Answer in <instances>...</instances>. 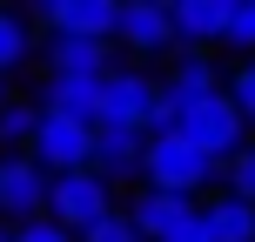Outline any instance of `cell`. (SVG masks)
Here are the masks:
<instances>
[{"instance_id": "603a6c76", "label": "cell", "mask_w": 255, "mask_h": 242, "mask_svg": "<svg viewBox=\"0 0 255 242\" xmlns=\"http://www.w3.org/2000/svg\"><path fill=\"white\" fill-rule=\"evenodd\" d=\"M7 101H13V94H7V81H0V108H7Z\"/></svg>"}, {"instance_id": "cb8c5ba5", "label": "cell", "mask_w": 255, "mask_h": 242, "mask_svg": "<svg viewBox=\"0 0 255 242\" xmlns=\"http://www.w3.org/2000/svg\"><path fill=\"white\" fill-rule=\"evenodd\" d=\"M0 242H13V229H7V222H0Z\"/></svg>"}, {"instance_id": "52a82bcc", "label": "cell", "mask_w": 255, "mask_h": 242, "mask_svg": "<svg viewBox=\"0 0 255 242\" xmlns=\"http://www.w3.org/2000/svg\"><path fill=\"white\" fill-rule=\"evenodd\" d=\"M195 216H202V202L195 195H168V189H141L128 202V222L141 229V242H175Z\"/></svg>"}, {"instance_id": "6da1fadb", "label": "cell", "mask_w": 255, "mask_h": 242, "mask_svg": "<svg viewBox=\"0 0 255 242\" xmlns=\"http://www.w3.org/2000/svg\"><path fill=\"white\" fill-rule=\"evenodd\" d=\"M175 135L188 141L195 155L222 162V168H229L235 155L249 148V121H242V108H235L229 94H208V101H188V108H175Z\"/></svg>"}, {"instance_id": "d6986e66", "label": "cell", "mask_w": 255, "mask_h": 242, "mask_svg": "<svg viewBox=\"0 0 255 242\" xmlns=\"http://www.w3.org/2000/svg\"><path fill=\"white\" fill-rule=\"evenodd\" d=\"M81 242H141V229L128 222V209H115V216H101V222H94Z\"/></svg>"}, {"instance_id": "5b68a950", "label": "cell", "mask_w": 255, "mask_h": 242, "mask_svg": "<svg viewBox=\"0 0 255 242\" xmlns=\"http://www.w3.org/2000/svg\"><path fill=\"white\" fill-rule=\"evenodd\" d=\"M47 189H54V175L34 155H0V216H13V229L47 216Z\"/></svg>"}, {"instance_id": "8fae6325", "label": "cell", "mask_w": 255, "mask_h": 242, "mask_svg": "<svg viewBox=\"0 0 255 242\" xmlns=\"http://www.w3.org/2000/svg\"><path fill=\"white\" fill-rule=\"evenodd\" d=\"M161 94H168L175 108H188V101H208V94H229V74L215 67V54H175Z\"/></svg>"}, {"instance_id": "5bb4252c", "label": "cell", "mask_w": 255, "mask_h": 242, "mask_svg": "<svg viewBox=\"0 0 255 242\" xmlns=\"http://www.w3.org/2000/svg\"><path fill=\"white\" fill-rule=\"evenodd\" d=\"M108 40H74V34H54L47 40V74H108Z\"/></svg>"}, {"instance_id": "8992f818", "label": "cell", "mask_w": 255, "mask_h": 242, "mask_svg": "<svg viewBox=\"0 0 255 242\" xmlns=\"http://www.w3.org/2000/svg\"><path fill=\"white\" fill-rule=\"evenodd\" d=\"M27 20H34V27H47V34L108 40V47H115V20H121V7H108V0H47V7H34Z\"/></svg>"}, {"instance_id": "7c38bea8", "label": "cell", "mask_w": 255, "mask_h": 242, "mask_svg": "<svg viewBox=\"0 0 255 242\" xmlns=\"http://www.w3.org/2000/svg\"><path fill=\"white\" fill-rule=\"evenodd\" d=\"M141 155H148V135H128V128H94V175H101V182H128V175H141Z\"/></svg>"}, {"instance_id": "ac0fdd59", "label": "cell", "mask_w": 255, "mask_h": 242, "mask_svg": "<svg viewBox=\"0 0 255 242\" xmlns=\"http://www.w3.org/2000/svg\"><path fill=\"white\" fill-rule=\"evenodd\" d=\"M222 182H229V195H242V202L255 209V141H249V148L229 162V175H222Z\"/></svg>"}, {"instance_id": "ffe728a7", "label": "cell", "mask_w": 255, "mask_h": 242, "mask_svg": "<svg viewBox=\"0 0 255 242\" xmlns=\"http://www.w3.org/2000/svg\"><path fill=\"white\" fill-rule=\"evenodd\" d=\"M229 101L242 108V121L255 128V61H242V67H235V74H229Z\"/></svg>"}, {"instance_id": "7a4b0ae2", "label": "cell", "mask_w": 255, "mask_h": 242, "mask_svg": "<svg viewBox=\"0 0 255 242\" xmlns=\"http://www.w3.org/2000/svg\"><path fill=\"white\" fill-rule=\"evenodd\" d=\"M229 168L195 155L181 135H148V155H141V182L148 189H168V195H202L208 182H222Z\"/></svg>"}, {"instance_id": "30bf717a", "label": "cell", "mask_w": 255, "mask_h": 242, "mask_svg": "<svg viewBox=\"0 0 255 242\" xmlns=\"http://www.w3.org/2000/svg\"><path fill=\"white\" fill-rule=\"evenodd\" d=\"M168 13H175V47L181 54H208L229 34V0H181Z\"/></svg>"}, {"instance_id": "e0dca14e", "label": "cell", "mask_w": 255, "mask_h": 242, "mask_svg": "<svg viewBox=\"0 0 255 242\" xmlns=\"http://www.w3.org/2000/svg\"><path fill=\"white\" fill-rule=\"evenodd\" d=\"M222 47H249V61H255V0H235V7H229V34H222Z\"/></svg>"}, {"instance_id": "7402d4cb", "label": "cell", "mask_w": 255, "mask_h": 242, "mask_svg": "<svg viewBox=\"0 0 255 242\" xmlns=\"http://www.w3.org/2000/svg\"><path fill=\"white\" fill-rule=\"evenodd\" d=\"M175 242H208V222H202V216H195V222H188V229H181Z\"/></svg>"}, {"instance_id": "9a60e30c", "label": "cell", "mask_w": 255, "mask_h": 242, "mask_svg": "<svg viewBox=\"0 0 255 242\" xmlns=\"http://www.w3.org/2000/svg\"><path fill=\"white\" fill-rule=\"evenodd\" d=\"M27 54H34V20L13 13V7H0V81H7Z\"/></svg>"}, {"instance_id": "9c48e42d", "label": "cell", "mask_w": 255, "mask_h": 242, "mask_svg": "<svg viewBox=\"0 0 255 242\" xmlns=\"http://www.w3.org/2000/svg\"><path fill=\"white\" fill-rule=\"evenodd\" d=\"M101 81H108V74H47L40 108H47V115H67V121L101 128Z\"/></svg>"}, {"instance_id": "44dd1931", "label": "cell", "mask_w": 255, "mask_h": 242, "mask_svg": "<svg viewBox=\"0 0 255 242\" xmlns=\"http://www.w3.org/2000/svg\"><path fill=\"white\" fill-rule=\"evenodd\" d=\"M13 242H74V236H67L61 222H47V216H40V222H20V229H13Z\"/></svg>"}, {"instance_id": "ba28073f", "label": "cell", "mask_w": 255, "mask_h": 242, "mask_svg": "<svg viewBox=\"0 0 255 242\" xmlns=\"http://www.w3.org/2000/svg\"><path fill=\"white\" fill-rule=\"evenodd\" d=\"M115 47H128V54H181L175 47V13L154 7V0H128L121 20H115Z\"/></svg>"}, {"instance_id": "3957f363", "label": "cell", "mask_w": 255, "mask_h": 242, "mask_svg": "<svg viewBox=\"0 0 255 242\" xmlns=\"http://www.w3.org/2000/svg\"><path fill=\"white\" fill-rule=\"evenodd\" d=\"M101 216H115V182H101L94 168H81V175H54V189H47V222H61V229L81 242Z\"/></svg>"}, {"instance_id": "4fadbf2b", "label": "cell", "mask_w": 255, "mask_h": 242, "mask_svg": "<svg viewBox=\"0 0 255 242\" xmlns=\"http://www.w3.org/2000/svg\"><path fill=\"white\" fill-rule=\"evenodd\" d=\"M202 222H208V242H255V209L229 189L202 202Z\"/></svg>"}, {"instance_id": "277c9868", "label": "cell", "mask_w": 255, "mask_h": 242, "mask_svg": "<svg viewBox=\"0 0 255 242\" xmlns=\"http://www.w3.org/2000/svg\"><path fill=\"white\" fill-rule=\"evenodd\" d=\"M27 155H34L47 175H81V168H94V128L40 108V128H34V148Z\"/></svg>"}, {"instance_id": "2e32d148", "label": "cell", "mask_w": 255, "mask_h": 242, "mask_svg": "<svg viewBox=\"0 0 255 242\" xmlns=\"http://www.w3.org/2000/svg\"><path fill=\"white\" fill-rule=\"evenodd\" d=\"M34 128H40V101H7V108H0V148L27 155V148H34Z\"/></svg>"}]
</instances>
